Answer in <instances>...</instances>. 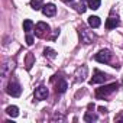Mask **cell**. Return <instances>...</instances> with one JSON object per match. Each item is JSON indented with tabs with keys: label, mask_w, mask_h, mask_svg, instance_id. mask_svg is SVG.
<instances>
[{
	"label": "cell",
	"mask_w": 123,
	"mask_h": 123,
	"mask_svg": "<svg viewBox=\"0 0 123 123\" xmlns=\"http://www.w3.org/2000/svg\"><path fill=\"white\" fill-rule=\"evenodd\" d=\"M87 3H88V7L93 9V10H97V9L100 7V5H101L100 0H88Z\"/></svg>",
	"instance_id": "cell-15"
},
{
	"label": "cell",
	"mask_w": 123,
	"mask_h": 123,
	"mask_svg": "<svg viewBox=\"0 0 123 123\" xmlns=\"http://www.w3.org/2000/svg\"><path fill=\"white\" fill-rule=\"evenodd\" d=\"M94 59L97 62H101V64H109L110 59H111V52L109 49H101L94 55Z\"/></svg>",
	"instance_id": "cell-3"
},
{
	"label": "cell",
	"mask_w": 123,
	"mask_h": 123,
	"mask_svg": "<svg viewBox=\"0 0 123 123\" xmlns=\"http://www.w3.org/2000/svg\"><path fill=\"white\" fill-rule=\"evenodd\" d=\"M35 26H33V23H32V20H29V19H26L25 22H23V31L26 32V33H31V31L33 29Z\"/></svg>",
	"instance_id": "cell-14"
},
{
	"label": "cell",
	"mask_w": 123,
	"mask_h": 123,
	"mask_svg": "<svg viewBox=\"0 0 123 123\" xmlns=\"http://www.w3.org/2000/svg\"><path fill=\"white\" fill-rule=\"evenodd\" d=\"M26 43L31 46V45H33V36L31 35V33H26Z\"/></svg>",
	"instance_id": "cell-19"
},
{
	"label": "cell",
	"mask_w": 123,
	"mask_h": 123,
	"mask_svg": "<svg viewBox=\"0 0 123 123\" xmlns=\"http://www.w3.org/2000/svg\"><path fill=\"white\" fill-rule=\"evenodd\" d=\"M98 110H100V111H101V113H106V111H107V110H106V109H104V107H98Z\"/></svg>",
	"instance_id": "cell-20"
},
{
	"label": "cell",
	"mask_w": 123,
	"mask_h": 123,
	"mask_svg": "<svg viewBox=\"0 0 123 123\" xmlns=\"http://www.w3.org/2000/svg\"><path fill=\"white\" fill-rule=\"evenodd\" d=\"M31 7L33 10H39L43 7V0H31Z\"/></svg>",
	"instance_id": "cell-12"
},
{
	"label": "cell",
	"mask_w": 123,
	"mask_h": 123,
	"mask_svg": "<svg viewBox=\"0 0 123 123\" xmlns=\"http://www.w3.org/2000/svg\"><path fill=\"white\" fill-rule=\"evenodd\" d=\"M80 2H81V3H84V2H88V0H80Z\"/></svg>",
	"instance_id": "cell-22"
},
{
	"label": "cell",
	"mask_w": 123,
	"mask_h": 123,
	"mask_svg": "<svg viewBox=\"0 0 123 123\" xmlns=\"http://www.w3.org/2000/svg\"><path fill=\"white\" fill-rule=\"evenodd\" d=\"M33 62H35L33 55H32V54H28V55H26V70H31L32 65H33Z\"/></svg>",
	"instance_id": "cell-16"
},
{
	"label": "cell",
	"mask_w": 123,
	"mask_h": 123,
	"mask_svg": "<svg viewBox=\"0 0 123 123\" xmlns=\"http://www.w3.org/2000/svg\"><path fill=\"white\" fill-rule=\"evenodd\" d=\"M117 87H119L117 83H111V84H109V86H103V87H100V88L96 90V96H97L98 98H104V97L110 96L111 93H114V91L117 90Z\"/></svg>",
	"instance_id": "cell-1"
},
{
	"label": "cell",
	"mask_w": 123,
	"mask_h": 123,
	"mask_svg": "<svg viewBox=\"0 0 123 123\" xmlns=\"http://www.w3.org/2000/svg\"><path fill=\"white\" fill-rule=\"evenodd\" d=\"M78 33H80V38H81V42H84V43H93V41H94V35H93V32H90L87 28H84V26H81L80 29H78Z\"/></svg>",
	"instance_id": "cell-4"
},
{
	"label": "cell",
	"mask_w": 123,
	"mask_h": 123,
	"mask_svg": "<svg viewBox=\"0 0 123 123\" xmlns=\"http://www.w3.org/2000/svg\"><path fill=\"white\" fill-rule=\"evenodd\" d=\"M88 25H90L91 28H98V26L101 25V20H100V18H97V16H90V18H88Z\"/></svg>",
	"instance_id": "cell-11"
},
{
	"label": "cell",
	"mask_w": 123,
	"mask_h": 123,
	"mask_svg": "<svg viewBox=\"0 0 123 123\" xmlns=\"http://www.w3.org/2000/svg\"><path fill=\"white\" fill-rule=\"evenodd\" d=\"M6 111H7V114L12 116V117H18V116H19V109H18L16 106H9V107L6 109Z\"/></svg>",
	"instance_id": "cell-13"
},
{
	"label": "cell",
	"mask_w": 123,
	"mask_h": 123,
	"mask_svg": "<svg viewBox=\"0 0 123 123\" xmlns=\"http://www.w3.org/2000/svg\"><path fill=\"white\" fill-rule=\"evenodd\" d=\"M119 23H120V20H119L117 16H116V18L110 16V18L106 20V29H114L116 26H119Z\"/></svg>",
	"instance_id": "cell-10"
},
{
	"label": "cell",
	"mask_w": 123,
	"mask_h": 123,
	"mask_svg": "<svg viewBox=\"0 0 123 123\" xmlns=\"http://www.w3.org/2000/svg\"><path fill=\"white\" fill-rule=\"evenodd\" d=\"M61 2H64V3H71L73 0H61Z\"/></svg>",
	"instance_id": "cell-21"
},
{
	"label": "cell",
	"mask_w": 123,
	"mask_h": 123,
	"mask_svg": "<svg viewBox=\"0 0 123 123\" xmlns=\"http://www.w3.org/2000/svg\"><path fill=\"white\" fill-rule=\"evenodd\" d=\"M49 32V25L45 23V22H38L36 26H35V35L38 38H45L46 33Z\"/></svg>",
	"instance_id": "cell-5"
},
{
	"label": "cell",
	"mask_w": 123,
	"mask_h": 123,
	"mask_svg": "<svg viewBox=\"0 0 123 123\" xmlns=\"http://www.w3.org/2000/svg\"><path fill=\"white\" fill-rule=\"evenodd\" d=\"M97 119H98V117H97L96 114H93L91 111H87V113L84 114V122H88V123H90V122H96Z\"/></svg>",
	"instance_id": "cell-17"
},
{
	"label": "cell",
	"mask_w": 123,
	"mask_h": 123,
	"mask_svg": "<svg viewBox=\"0 0 123 123\" xmlns=\"http://www.w3.org/2000/svg\"><path fill=\"white\" fill-rule=\"evenodd\" d=\"M46 97H48V88L46 87L41 86L35 90V98L36 100H45Z\"/></svg>",
	"instance_id": "cell-8"
},
{
	"label": "cell",
	"mask_w": 123,
	"mask_h": 123,
	"mask_svg": "<svg viewBox=\"0 0 123 123\" xmlns=\"http://www.w3.org/2000/svg\"><path fill=\"white\" fill-rule=\"evenodd\" d=\"M43 54H45V56H48V58H51V59H54V58L56 56V52H55L52 48H45V49H43Z\"/></svg>",
	"instance_id": "cell-18"
},
{
	"label": "cell",
	"mask_w": 123,
	"mask_h": 123,
	"mask_svg": "<svg viewBox=\"0 0 123 123\" xmlns=\"http://www.w3.org/2000/svg\"><path fill=\"white\" fill-rule=\"evenodd\" d=\"M67 88H68V84H67V81L65 80H62V78H61V80H58V83L55 84V91L56 93H65L67 91Z\"/></svg>",
	"instance_id": "cell-9"
},
{
	"label": "cell",
	"mask_w": 123,
	"mask_h": 123,
	"mask_svg": "<svg viewBox=\"0 0 123 123\" xmlns=\"http://www.w3.org/2000/svg\"><path fill=\"white\" fill-rule=\"evenodd\" d=\"M42 13L45 15V16H54L55 13H56V7H55V5L54 3H48V5H43V7H42Z\"/></svg>",
	"instance_id": "cell-7"
},
{
	"label": "cell",
	"mask_w": 123,
	"mask_h": 123,
	"mask_svg": "<svg viewBox=\"0 0 123 123\" xmlns=\"http://www.w3.org/2000/svg\"><path fill=\"white\" fill-rule=\"evenodd\" d=\"M7 94H10L12 97H19L20 93H22V88H20V84L16 81V80H10L9 84H7Z\"/></svg>",
	"instance_id": "cell-2"
},
{
	"label": "cell",
	"mask_w": 123,
	"mask_h": 123,
	"mask_svg": "<svg viewBox=\"0 0 123 123\" xmlns=\"http://www.w3.org/2000/svg\"><path fill=\"white\" fill-rule=\"evenodd\" d=\"M110 78V75H107V74H104L103 71H100V70H94V75H93V78L90 80V84H98V83H104L106 80H109Z\"/></svg>",
	"instance_id": "cell-6"
}]
</instances>
